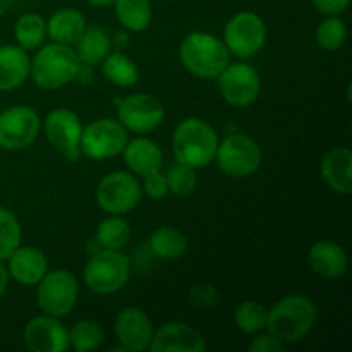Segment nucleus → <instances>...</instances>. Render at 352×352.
<instances>
[{"label":"nucleus","mask_w":352,"mask_h":352,"mask_svg":"<svg viewBox=\"0 0 352 352\" xmlns=\"http://www.w3.org/2000/svg\"><path fill=\"white\" fill-rule=\"evenodd\" d=\"M316 318L318 309L311 298L305 294H289L275 302L268 311L265 330L282 344H296L311 332Z\"/></svg>","instance_id":"f257e3e1"},{"label":"nucleus","mask_w":352,"mask_h":352,"mask_svg":"<svg viewBox=\"0 0 352 352\" xmlns=\"http://www.w3.org/2000/svg\"><path fill=\"white\" fill-rule=\"evenodd\" d=\"M219 136L206 120L188 117L177 124L172 136V150L177 164L203 168L215 160Z\"/></svg>","instance_id":"f03ea898"},{"label":"nucleus","mask_w":352,"mask_h":352,"mask_svg":"<svg viewBox=\"0 0 352 352\" xmlns=\"http://www.w3.org/2000/svg\"><path fill=\"white\" fill-rule=\"evenodd\" d=\"M179 58L188 72L201 79H217L230 64V52L223 40L205 31H192L179 47Z\"/></svg>","instance_id":"7ed1b4c3"},{"label":"nucleus","mask_w":352,"mask_h":352,"mask_svg":"<svg viewBox=\"0 0 352 352\" xmlns=\"http://www.w3.org/2000/svg\"><path fill=\"white\" fill-rule=\"evenodd\" d=\"M81 72V62L74 48L62 43L45 45L31 60L30 76L41 89H58L74 81Z\"/></svg>","instance_id":"20e7f679"},{"label":"nucleus","mask_w":352,"mask_h":352,"mask_svg":"<svg viewBox=\"0 0 352 352\" xmlns=\"http://www.w3.org/2000/svg\"><path fill=\"white\" fill-rule=\"evenodd\" d=\"M131 278V261L116 250H98L82 270V282L95 294H113L126 287Z\"/></svg>","instance_id":"39448f33"},{"label":"nucleus","mask_w":352,"mask_h":352,"mask_svg":"<svg viewBox=\"0 0 352 352\" xmlns=\"http://www.w3.org/2000/svg\"><path fill=\"white\" fill-rule=\"evenodd\" d=\"M215 160L219 168L232 179H244L260 168L263 153L256 141L243 133L227 136L217 148Z\"/></svg>","instance_id":"423d86ee"},{"label":"nucleus","mask_w":352,"mask_h":352,"mask_svg":"<svg viewBox=\"0 0 352 352\" xmlns=\"http://www.w3.org/2000/svg\"><path fill=\"white\" fill-rule=\"evenodd\" d=\"M36 302L43 315L62 318L78 302V278L69 270H52L38 282Z\"/></svg>","instance_id":"0eeeda50"},{"label":"nucleus","mask_w":352,"mask_h":352,"mask_svg":"<svg viewBox=\"0 0 352 352\" xmlns=\"http://www.w3.org/2000/svg\"><path fill=\"white\" fill-rule=\"evenodd\" d=\"M223 43L236 57H253L267 43V24L256 12H237L223 28Z\"/></svg>","instance_id":"6e6552de"},{"label":"nucleus","mask_w":352,"mask_h":352,"mask_svg":"<svg viewBox=\"0 0 352 352\" xmlns=\"http://www.w3.org/2000/svg\"><path fill=\"white\" fill-rule=\"evenodd\" d=\"M143 189L133 172L116 170L105 175L96 188V203L110 215H124L136 208Z\"/></svg>","instance_id":"1a4fd4ad"},{"label":"nucleus","mask_w":352,"mask_h":352,"mask_svg":"<svg viewBox=\"0 0 352 352\" xmlns=\"http://www.w3.org/2000/svg\"><path fill=\"white\" fill-rule=\"evenodd\" d=\"M127 141V129L119 120L98 119L82 127L79 150L91 160H107L122 153Z\"/></svg>","instance_id":"9d476101"},{"label":"nucleus","mask_w":352,"mask_h":352,"mask_svg":"<svg viewBox=\"0 0 352 352\" xmlns=\"http://www.w3.org/2000/svg\"><path fill=\"white\" fill-rule=\"evenodd\" d=\"M41 120L34 109L28 105H14L0 112V148L7 151H21L36 141Z\"/></svg>","instance_id":"9b49d317"},{"label":"nucleus","mask_w":352,"mask_h":352,"mask_svg":"<svg viewBox=\"0 0 352 352\" xmlns=\"http://www.w3.org/2000/svg\"><path fill=\"white\" fill-rule=\"evenodd\" d=\"M116 107L119 122L131 133H153L165 119V110L160 100L144 93L117 98Z\"/></svg>","instance_id":"f8f14e48"},{"label":"nucleus","mask_w":352,"mask_h":352,"mask_svg":"<svg viewBox=\"0 0 352 352\" xmlns=\"http://www.w3.org/2000/svg\"><path fill=\"white\" fill-rule=\"evenodd\" d=\"M219 89L229 105L246 109L253 105L261 91V76L253 65L237 62L229 64L219 74Z\"/></svg>","instance_id":"ddd939ff"},{"label":"nucleus","mask_w":352,"mask_h":352,"mask_svg":"<svg viewBox=\"0 0 352 352\" xmlns=\"http://www.w3.org/2000/svg\"><path fill=\"white\" fill-rule=\"evenodd\" d=\"M45 134L52 146L60 151L71 162L79 158V141H81L82 124L72 110L55 109L43 122Z\"/></svg>","instance_id":"4468645a"},{"label":"nucleus","mask_w":352,"mask_h":352,"mask_svg":"<svg viewBox=\"0 0 352 352\" xmlns=\"http://www.w3.org/2000/svg\"><path fill=\"white\" fill-rule=\"evenodd\" d=\"M23 340L33 352H65L71 347L69 329L55 316H34L23 330Z\"/></svg>","instance_id":"2eb2a0df"},{"label":"nucleus","mask_w":352,"mask_h":352,"mask_svg":"<svg viewBox=\"0 0 352 352\" xmlns=\"http://www.w3.org/2000/svg\"><path fill=\"white\" fill-rule=\"evenodd\" d=\"M153 323L150 316L136 306L122 308L113 322V333L120 346L126 351L141 352L150 347L153 337Z\"/></svg>","instance_id":"dca6fc26"},{"label":"nucleus","mask_w":352,"mask_h":352,"mask_svg":"<svg viewBox=\"0 0 352 352\" xmlns=\"http://www.w3.org/2000/svg\"><path fill=\"white\" fill-rule=\"evenodd\" d=\"M151 352H205L206 340L199 330L182 322H167L155 330Z\"/></svg>","instance_id":"f3484780"},{"label":"nucleus","mask_w":352,"mask_h":352,"mask_svg":"<svg viewBox=\"0 0 352 352\" xmlns=\"http://www.w3.org/2000/svg\"><path fill=\"white\" fill-rule=\"evenodd\" d=\"M9 277H12L17 284L36 285L45 274L48 272V260L43 251L36 250L33 246H19L9 258Z\"/></svg>","instance_id":"a211bd4d"},{"label":"nucleus","mask_w":352,"mask_h":352,"mask_svg":"<svg viewBox=\"0 0 352 352\" xmlns=\"http://www.w3.org/2000/svg\"><path fill=\"white\" fill-rule=\"evenodd\" d=\"M308 263L315 274L325 278H340L347 274L349 258L347 253L333 241H316L308 253Z\"/></svg>","instance_id":"6ab92c4d"},{"label":"nucleus","mask_w":352,"mask_h":352,"mask_svg":"<svg viewBox=\"0 0 352 352\" xmlns=\"http://www.w3.org/2000/svg\"><path fill=\"white\" fill-rule=\"evenodd\" d=\"M320 174L332 191L349 196L352 192V151L333 148L320 162Z\"/></svg>","instance_id":"aec40b11"},{"label":"nucleus","mask_w":352,"mask_h":352,"mask_svg":"<svg viewBox=\"0 0 352 352\" xmlns=\"http://www.w3.org/2000/svg\"><path fill=\"white\" fill-rule=\"evenodd\" d=\"M122 155L127 168L140 177L158 172L164 165V153L160 146L150 138H144L143 134H140V138H134L133 141H127Z\"/></svg>","instance_id":"412c9836"},{"label":"nucleus","mask_w":352,"mask_h":352,"mask_svg":"<svg viewBox=\"0 0 352 352\" xmlns=\"http://www.w3.org/2000/svg\"><path fill=\"white\" fill-rule=\"evenodd\" d=\"M31 58L19 45L0 47V91H12L30 78Z\"/></svg>","instance_id":"4be33fe9"},{"label":"nucleus","mask_w":352,"mask_h":352,"mask_svg":"<svg viewBox=\"0 0 352 352\" xmlns=\"http://www.w3.org/2000/svg\"><path fill=\"white\" fill-rule=\"evenodd\" d=\"M86 19L79 10L60 9L50 16L47 21V34L52 41L62 45H76L86 30Z\"/></svg>","instance_id":"5701e85b"},{"label":"nucleus","mask_w":352,"mask_h":352,"mask_svg":"<svg viewBox=\"0 0 352 352\" xmlns=\"http://www.w3.org/2000/svg\"><path fill=\"white\" fill-rule=\"evenodd\" d=\"M112 52V38L102 26H86L76 41V55L85 65H98Z\"/></svg>","instance_id":"b1692460"},{"label":"nucleus","mask_w":352,"mask_h":352,"mask_svg":"<svg viewBox=\"0 0 352 352\" xmlns=\"http://www.w3.org/2000/svg\"><path fill=\"white\" fill-rule=\"evenodd\" d=\"M148 248L153 256L165 261H174L184 256L186 250H188V239L181 230L164 226L151 232L150 239H148Z\"/></svg>","instance_id":"393cba45"},{"label":"nucleus","mask_w":352,"mask_h":352,"mask_svg":"<svg viewBox=\"0 0 352 352\" xmlns=\"http://www.w3.org/2000/svg\"><path fill=\"white\" fill-rule=\"evenodd\" d=\"M113 7L119 23L133 33L144 31L153 19V7L150 0H116Z\"/></svg>","instance_id":"a878e982"},{"label":"nucleus","mask_w":352,"mask_h":352,"mask_svg":"<svg viewBox=\"0 0 352 352\" xmlns=\"http://www.w3.org/2000/svg\"><path fill=\"white\" fill-rule=\"evenodd\" d=\"M102 72L112 85L127 88L140 81V69L133 58L122 52H110L102 62Z\"/></svg>","instance_id":"bb28decb"},{"label":"nucleus","mask_w":352,"mask_h":352,"mask_svg":"<svg viewBox=\"0 0 352 352\" xmlns=\"http://www.w3.org/2000/svg\"><path fill=\"white\" fill-rule=\"evenodd\" d=\"M131 239V227L120 215L103 219L96 227V244L102 250L120 251L127 246Z\"/></svg>","instance_id":"cd10ccee"},{"label":"nucleus","mask_w":352,"mask_h":352,"mask_svg":"<svg viewBox=\"0 0 352 352\" xmlns=\"http://www.w3.org/2000/svg\"><path fill=\"white\" fill-rule=\"evenodd\" d=\"M14 36L21 48L34 50L43 43L45 36H47V21L40 14H23L14 26Z\"/></svg>","instance_id":"c85d7f7f"},{"label":"nucleus","mask_w":352,"mask_h":352,"mask_svg":"<svg viewBox=\"0 0 352 352\" xmlns=\"http://www.w3.org/2000/svg\"><path fill=\"white\" fill-rule=\"evenodd\" d=\"M69 340H71V347L74 351L89 352L102 347L105 333H103L102 327L93 320H79L69 330Z\"/></svg>","instance_id":"c756f323"},{"label":"nucleus","mask_w":352,"mask_h":352,"mask_svg":"<svg viewBox=\"0 0 352 352\" xmlns=\"http://www.w3.org/2000/svg\"><path fill=\"white\" fill-rule=\"evenodd\" d=\"M268 309L261 302L246 301L241 302L234 311V323L244 333H258L267 327Z\"/></svg>","instance_id":"7c9ffc66"},{"label":"nucleus","mask_w":352,"mask_h":352,"mask_svg":"<svg viewBox=\"0 0 352 352\" xmlns=\"http://www.w3.org/2000/svg\"><path fill=\"white\" fill-rule=\"evenodd\" d=\"M23 230L19 220L6 206H0V261H7V258L21 246Z\"/></svg>","instance_id":"2f4dec72"},{"label":"nucleus","mask_w":352,"mask_h":352,"mask_svg":"<svg viewBox=\"0 0 352 352\" xmlns=\"http://www.w3.org/2000/svg\"><path fill=\"white\" fill-rule=\"evenodd\" d=\"M347 38V28L339 16H327L316 28V41L327 52L342 48Z\"/></svg>","instance_id":"473e14b6"},{"label":"nucleus","mask_w":352,"mask_h":352,"mask_svg":"<svg viewBox=\"0 0 352 352\" xmlns=\"http://www.w3.org/2000/svg\"><path fill=\"white\" fill-rule=\"evenodd\" d=\"M165 177H167L168 192L181 196V198L192 195L198 186V175H196L195 168L188 167V165L177 164L167 172Z\"/></svg>","instance_id":"72a5a7b5"},{"label":"nucleus","mask_w":352,"mask_h":352,"mask_svg":"<svg viewBox=\"0 0 352 352\" xmlns=\"http://www.w3.org/2000/svg\"><path fill=\"white\" fill-rule=\"evenodd\" d=\"M188 299L196 309H201V311H213V309L219 308L220 305L219 291L208 284L192 285V287L189 289Z\"/></svg>","instance_id":"f704fd0d"},{"label":"nucleus","mask_w":352,"mask_h":352,"mask_svg":"<svg viewBox=\"0 0 352 352\" xmlns=\"http://www.w3.org/2000/svg\"><path fill=\"white\" fill-rule=\"evenodd\" d=\"M143 192H146L148 198L151 199H164L168 195L167 177L160 174V170L148 174L143 177V184H141Z\"/></svg>","instance_id":"c9c22d12"},{"label":"nucleus","mask_w":352,"mask_h":352,"mask_svg":"<svg viewBox=\"0 0 352 352\" xmlns=\"http://www.w3.org/2000/svg\"><path fill=\"white\" fill-rule=\"evenodd\" d=\"M248 349H250V352H278L285 349V344L275 339L272 333H265V336L254 337Z\"/></svg>","instance_id":"e433bc0d"},{"label":"nucleus","mask_w":352,"mask_h":352,"mask_svg":"<svg viewBox=\"0 0 352 352\" xmlns=\"http://www.w3.org/2000/svg\"><path fill=\"white\" fill-rule=\"evenodd\" d=\"M313 3L323 16H340L346 12L351 0H313Z\"/></svg>","instance_id":"4c0bfd02"},{"label":"nucleus","mask_w":352,"mask_h":352,"mask_svg":"<svg viewBox=\"0 0 352 352\" xmlns=\"http://www.w3.org/2000/svg\"><path fill=\"white\" fill-rule=\"evenodd\" d=\"M7 287H9V272H7L6 265L0 261V298H3Z\"/></svg>","instance_id":"58836bf2"},{"label":"nucleus","mask_w":352,"mask_h":352,"mask_svg":"<svg viewBox=\"0 0 352 352\" xmlns=\"http://www.w3.org/2000/svg\"><path fill=\"white\" fill-rule=\"evenodd\" d=\"M127 41H129V36H127V33H117L116 34V41H112V45L116 43L117 47L122 48V47H126Z\"/></svg>","instance_id":"ea45409f"},{"label":"nucleus","mask_w":352,"mask_h":352,"mask_svg":"<svg viewBox=\"0 0 352 352\" xmlns=\"http://www.w3.org/2000/svg\"><path fill=\"white\" fill-rule=\"evenodd\" d=\"M113 2H116V0H86V3L91 7H109L113 6Z\"/></svg>","instance_id":"a19ab883"},{"label":"nucleus","mask_w":352,"mask_h":352,"mask_svg":"<svg viewBox=\"0 0 352 352\" xmlns=\"http://www.w3.org/2000/svg\"><path fill=\"white\" fill-rule=\"evenodd\" d=\"M12 6H14V0H0V17L6 16Z\"/></svg>","instance_id":"79ce46f5"}]
</instances>
